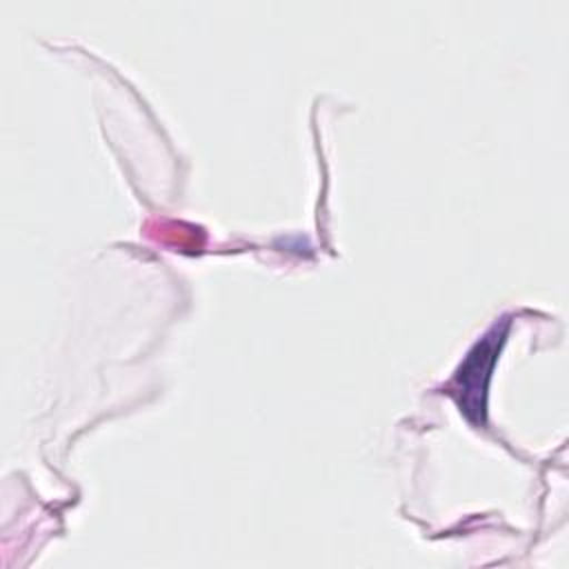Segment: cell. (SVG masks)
I'll use <instances>...</instances> for the list:
<instances>
[{"label":"cell","mask_w":569,"mask_h":569,"mask_svg":"<svg viewBox=\"0 0 569 569\" xmlns=\"http://www.w3.org/2000/svg\"><path fill=\"white\" fill-rule=\"evenodd\" d=\"M505 325H496L482 340L473 345V349L467 353L465 362L460 365L451 391L458 398L460 409L465 416L473 422L485 420V393H487V382L498 356V349L505 338Z\"/></svg>","instance_id":"obj_1"}]
</instances>
